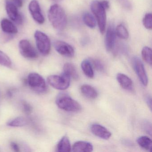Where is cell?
Returning a JSON list of instances; mask_svg holds the SVG:
<instances>
[{"mask_svg":"<svg viewBox=\"0 0 152 152\" xmlns=\"http://www.w3.org/2000/svg\"><path fill=\"white\" fill-rule=\"evenodd\" d=\"M49 84L56 89L65 90L70 84V78L63 74L61 75H51L48 78Z\"/></svg>","mask_w":152,"mask_h":152,"instance_id":"cell-6","label":"cell"},{"mask_svg":"<svg viewBox=\"0 0 152 152\" xmlns=\"http://www.w3.org/2000/svg\"><path fill=\"white\" fill-rule=\"evenodd\" d=\"M23 110L25 113L29 115L32 112V107L29 104L24 102L23 103Z\"/></svg>","mask_w":152,"mask_h":152,"instance_id":"cell-30","label":"cell"},{"mask_svg":"<svg viewBox=\"0 0 152 152\" xmlns=\"http://www.w3.org/2000/svg\"><path fill=\"white\" fill-rule=\"evenodd\" d=\"M19 49L21 55L26 58L34 59L38 57V54L30 41L26 39L20 41Z\"/></svg>","mask_w":152,"mask_h":152,"instance_id":"cell-7","label":"cell"},{"mask_svg":"<svg viewBox=\"0 0 152 152\" xmlns=\"http://www.w3.org/2000/svg\"><path fill=\"white\" fill-rule=\"evenodd\" d=\"M63 74L75 80H78L79 78V75L75 66L71 63H66L64 66Z\"/></svg>","mask_w":152,"mask_h":152,"instance_id":"cell-17","label":"cell"},{"mask_svg":"<svg viewBox=\"0 0 152 152\" xmlns=\"http://www.w3.org/2000/svg\"><path fill=\"white\" fill-rule=\"evenodd\" d=\"M6 10L10 18L18 24L23 23V18L18 12V7L12 2L7 1L6 4Z\"/></svg>","mask_w":152,"mask_h":152,"instance_id":"cell-11","label":"cell"},{"mask_svg":"<svg viewBox=\"0 0 152 152\" xmlns=\"http://www.w3.org/2000/svg\"><path fill=\"white\" fill-rule=\"evenodd\" d=\"M119 3L124 8L130 10L132 8V5L129 0H118Z\"/></svg>","mask_w":152,"mask_h":152,"instance_id":"cell-29","label":"cell"},{"mask_svg":"<svg viewBox=\"0 0 152 152\" xmlns=\"http://www.w3.org/2000/svg\"><path fill=\"white\" fill-rule=\"evenodd\" d=\"M142 58L143 60L151 65H152V50L148 47H145L142 49L141 52Z\"/></svg>","mask_w":152,"mask_h":152,"instance_id":"cell-25","label":"cell"},{"mask_svg":"<svg viewBox=\"0 0 152 152\" xmlns=\"http://www.w3.org/2000/svg\"><path fill=\"white\" fill-rule=\"evenodd\" d=\"M27 124V121L24 117L19 116L9 121L7 125L9 127H20L26 126Z\"/></svg>","mask_w":152,"mask_h":152,"instance_id":"cell-22","label":"cell"},{"mask_svg":"<svg viewBox=\"0 0 152 152\" xmlns=\"http://www.w3.org/2000/svg\"><path fill=\"white\" fill-rule=\"evenodd\" d=\"M90 61L93 67L96 69L97 71H104V65L101 61L98 60V59H91V60H90Z\"/></svg>","mask_w":152,"mask_h":152,"instance_id":"cell-28","label":"cell"},{"mask_svg":"<svg viewBox=\"0 0 152 152\" xmlns=\"http://www.w3.org/2000/svg\"><path fill=\"white\" fill-rule=\"evenodd\" d=\"M91 130L95 136L103 139H108L112 136V133L106 128L99 124H92Z\"/></svg>","mask_w":152,"mask_h":152,"instance_id":"cell-13","label":"cell"},{"mask_svg":"<svg viewBox=\"0 0 152 152\" xmlns=\"http://www.w3.org/2000/svg\"><path fill=\"white\" fill-rule=\"evenodd\" d=\"M132 62L134 70L143 85L146 86L148 84V80L142 61L139 58L135 57L132 59Z\"/></svg>","mask_w":152,"mask_h":152,"instance_id":"cell-8","label":"cell"},{"mask_svg":"<svg viewBox=\"0 0 152 152\" xmlns=\"http://www.w3.org/2000/svg\"><path fill=\"white\" fill-rule=\"evenodd\" d=\"M53 1H56V0H53Z\"/></svg>","mask_w":152,"mask_h":152,"instance_id":"cell-35","label":"cell"},{"mask_svg":"<svg viewBox=\"0 0 152 152\" xmlns=\"http://www.w3.org/2000/svg\"><path fill=\"white\" fill-rule=\"evenodd\" d=\"M116 79L122 88L128 91L133 89V83L131 79L125 75L119 73L117 75Z\"/></svg>","mask_w":152,"mask_h":152,"instance_id":"cell-14","label":"cell"},{"mask_svg":"<svg viewBox=\"0 0 152 152\" xmlns=\"http://www.w3.org/2000/svg\"><path fill=\"white\" fill-rule=\"evenodd\" d=\"M137 143L144 149L151 151L152 147V140L147 136H141L138 138L137 140Z\"/></svg>","mask_w":152,"mask_h":152,"instance_id":"cell-21","label":"cell"},{"mask_svg":"<svg viewBox=\"0 0 152 152\" xmlns=\"http://www.w3.org/2000/svg\"><path fill=\"white\" fill-rule=\"evenodd\" d=\"M143 24L147 29H152V15L151 13H148L145 15L143 19Z\"/></svg>","mask_w":152,"mask_h":152,"instance_id":"cell-27","label":"cell"},{"mask_svg":"<svg viewBox=\"0 0 152 152\" xmlns=\"http://www.w3.org/2000/svg\"><path fill=\"white\" fill-rule=\"evenodd\" d=\"M93 149L92 144L87 141H77L72 146V150L74 152H91Z\"/></svg>","mask_w":152,"mask_h":152,"instance_id":"cell-15","label":"cell"},{"mask_svg":"<svg viewBox=\"0 0 152 152\" xmlns=\"http://www.w3.org/2000/svg\"><path fill=\"white\" fill-rule=\"evenodd\" d=\"M27 83L30 88L36 92L42 93L47 90L46 81L37 73H31L28 75Z\"/></svg>","mask_w":152,"mask_h":152,"instance_id":"cell-5","label":"cell"},{"mask_svg":"<svg viewBox=\"0 0 152 152\" xmlns=\"http://www.w3.org/2000/svg\"><path fill=\"white\" fill-rule=\"evenodd\" d=\"M57 148L59 152H69L71 151L70 140L67 136H64L61 138L58 144Z\"/></svg>","mask_w":152,"mask_h":152,"instance_id":"cell-19","label":"cell"},{"mask_svg":"<svg viewBox=\"0 0 152 152\" xmlns=\"http://www.w3.org/2000/svg\"><path fill=\"white\" fill-rule=\"evenodd\" d=\"M29 10L33 19L40 24L45 22V18L42 13L39 2L37 0H32L29 5Z\"/></svg>","mask_w":152,"mask_h":152,"instance_id":"cell-10","label":"cell"},{"mask_svg":"<svg viewBox=\"0 0 152 152\" xmlns=\"http://www.w3.org/2000/svg\"><path fill=\"white\" fill-rule=\"evenodd\" d=\"M55 50L60 55L71 58L74 56L75 50L70 44L62 41H56L54 43Z\"/></svg>","mask_w":152,"mask_h":152,"instance_id":"cell-9","label":"cell"},{"mask_svg":"<svg viewBox=\"0 0 152 152\" xmlns=\"http://www.w3.org/2000/svg\"><path fill=\"white\" fill-rule=\"evenodd\" d=\"M83 22L87 26L90 28H95L96 25V22L94 17L89 13H84L83 17Z\"/></svg>","mask_w":152,"mask_h":152,"instance_id":"cell-23","label":"cell"},{"mask_svg":"<svg viewBox=\"0 0 152 152\" xmlns=\"http://www.w3.org/2000/svg\"><path fill=\"white\" fill-rule=\"evenodd\" d=\"M91 9L96 17L101 34H104L105 31L106 24V10L101 5L100 1L94 0L91 1L90 5Z\"/></svg>","mask_w":152,"mask_h":152,"instance_id":"cell-3","label":"cell"},{"mask_svg":"<svg viewBox=\"0 0 152 152\" xmlns=\"http://www.w3.org/2000/svg\"><path fill=\"white\" fill-rule=\"evenodd\" d=\"M82 93L88 98L94 99L96 98L98 93L96 90L92 86L89 85H83L80 88Z\"/></svg>","mask_w":152,"mask_h":152,"instance_id":"cell-18","label":"cell"},{"mask_svg":"<svg viewBox=\"0 0 152 152\" xmlns=\"http://www.w3.org/2000/svg\"><path fill=\"white\" fill-rule=\"evenodd\" d=\"M8 1L12 2L13 4L15 5L18 8L21 7L23 6V0H9Z\"/></svg>","mask_w":152,"mask_h":152,"instance_id":"cell-31","label":"cell"},{"mask_svg":"<svg viewBox=\"0 0 152 152\" xmlns=\"http://www.w3.org/2000/svg\"><path fill=\"white\" fill-rule=\"evenodd\" d=\"M0 65L7 67L12 66V61L9 57L1 50H0Z\"/></svg>","mask_w":152,"mask_h":152,"instance_id":"cell-26","label":"cell"},{"mask_svg":"<svg viewBox=\"0 0 152 152\" xmlns=\"http://www.w3.org/2000/svg\"><path fill=\"white\" fill-rule=\"evenodd\" d=\"M11 146L14 151L17 152H20V148L17 143H15V142H12L11 143Z\"/></svg>","mask_w":152,"mask_h":152,"instance_id":"cell-32","label":"cell"},{"mask_svg":"<svg viewBox=\"0 0 152 152\" xmlns=\"http://www.w3.org/2000/svg\"><path fill=\"white\" fill-rule=\"evenodd\" d=\"M115 30L113 25H110L107 30L105 38V46L106 49L108 51L113 49L115 44Z\"/></svg>","mask_w":152,"mask_h":152,"instance_id":"cell-12","label":"cell"},{"mask_svg":"<svg viewBox=\"0 0 152 152\" xmlns=\"http://www.w3.org/2000/svg\"><path fill=\"white\" fill-rule=\"evenodd\" d=\"M48 17L52 26L56 30L62 31L65 28L67 24V17L61 6L58 4L51 6L49 10Z\"/></svg>","mask_w":152,"mask_h":152,"instance_id":"cell-1","label":"cell"},{"mask_svg":"<svg viewBox=\"0 0 152 152\" xmlns=\"http://www.w3.org/2000/svg\"><path fill=\"white\" fill-rule=\"evenodd\" d=\"M146 102L148 105L150 109H152V100H151V97L149 96H148L146 97Z\"/></svg>","mask_w":152,"mask_h":152,"instance_id":"cell-34","label":"cell"},{"mask_svg":"<svg viewBox=\"0 0 152 152\" xmlns=\"http://www.w3.org/2000/svg\"><path fill=\"white\" fill-rule=\"evenodd\" d=\"M1 26L3 32L9 34H15L18 32L16 26L10 20L7 18L2 19L1 23Z\"/></svg>","mask_w":152,"mask_h":152,"instance_id":"cell-16","label":"cell"},{"mask_svg":"<svg viewBox=\"0 0 152 152\" xmlns=\"http://www.w3.org/2000/svg\"><path fill=\"white\" fill-rule=\"evenodd\" d=\"M101 5L103 6V7L106 10L109 8V3L107 1H100Z\"/></svg>","mask_w":152,"mask_h":152,"instance_id":"cell-33","label":"cell"},{"mask_svg":"<svg viewBox=\"0 0 152 152\" xmlns=\"http://www.w3.org/2000/svg\"><path fill=\"white\" fill-rule=\"evenodd\" d=\"M115 33L118 37L123 39H127L129 37L128 30L122 24L119 25L116 27Z\"/></svg>","mask_w":152,"mask_h":152,"instance_id":"cell-24","label":"cell"},{"mask_svg":"<svg viewBox=\"0 0 152 152\" xmlns=\"http://www.w3.org/2000/svg\"><path fill=\"white\" fill-rule=\"evenodd\" d=\"M34 38L37 48L40 53L43 56L48 55L51 49V44L49 37L42 32L37 31L34 33Z\"/></svg>","mask_w":152,"mask_h":152,"instance_id":"cell-4","label":"cell"},{"mask_svg":"<svg viewBox=\"0 0 152 152\" xmlns=\"http://www.w3.org/2000/svg\"><path fill=\"white\" fill-rule=\"evenodd\" d=\"M56 104L60 109L69 112H79L81 110L80 104L65 93H61L57 97Z\"/></svg>","mask_w":152,"mask_h":152,"instance_id":"cell-2","label":"cell"},{"mask_svg":"<svg viewBox=\"0 0 152 152\" xmlns=\"http://www.w3.org/2000/svg\"><path fill=\"white\" fill-rule=\"evenodd\" d=\"M81 68L84 74L89 78L94 76L93 67L90 59H85L81 63Z\"/></svg>","mask_w":152,"mask_h":152,"instance_id":"cell-20","label":"cell"}]
</instances>
